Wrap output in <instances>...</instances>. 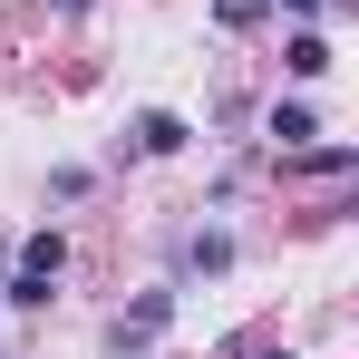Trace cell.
Segmentation results:
<instances>
[{"mask_svg": "<svg viewBox=\"0 0 359 359\" xmlns=\"http://www.w3.org/2000/svg\"><path fill=\"white\" fill-rule=\"evenodd\" d=\"M165 320H175V292H146L136 311H117L107 340H117V350H146V340H165Z\"/></svg>", "mask_w": 359, "mask_h": 359, "instance_id": "1", "label": "cell"}, {"mask_svg": "<svg viewBox=\"0 0 359 359\" xmlns=\"http://www.w3.org/2000/svg\"><path fill=\"white\" fill-rule=\"evenodd\" d=\"M59 272H68V243L59 233H29V243H20V282H59Z\"/></svg>", "mask_w": 359, "mask_h": 359, "instance_id": "2", "label": "cell"}, {"mask_svg": "<svg viewBox=\"0 0 359 359\" xmlns=\"http://www.w3.org/2000/svg\"><path fill=\"white\" fill-rule=\"evenodd\" d=\"M136 146H146V156H184V117L175 107H146V117H136Z\"/></svg>", "mask_w": 359, "mask_h": 359, "instance_id": "3", "label": "cell"}, {"mask_svg": "<svg viewBox=\"0 0 359 359\" xmlns=\"http://www.w3.org/2000/svg\"><path fill=\"white\" fill-rule=\"evenodd\" d=\"M311 136H320V117H311V107H272V146H282V156H311Z\"/></svg>", "mask_w": 359, "mask_h": 359, "instance_id": "4", "label": "cell"}, {"mask_svg": "<svg viewBox=\"0 0 359 359\" xmlns=\"http://www.w3.org/2000/svg\"><path fill=\"white\" fill-rule=\"evenodd\" d=\"M282 68H292V78H320V68H330V39H320V29H301L292 49H282Z\"/></svg>", "mask_w": 359, "mask_h": 359, "instance_id": "5", "label": "cell"}, {"mask_svg": "<svg viewBox=\"0 0 359 359\" xmlns=\"http://www.w3.org/2000/svg\"><path fill=\"white\" fill-rule=\"evenodd\" d=\"M184 262H194V272H224V262H233V243H224V233H194V243H184Z\"/></svg>", "mask_w": 359, "mask_h": 359, "instance_id": "6", "label": "cell"}, {"mask_svg": "<svg viewBox=\"0 0 359 359\" xmlns=\"http://www.w3.org/2000/svg\"><path fill=\"white\" fill-rule=\"evenodd\" d=\"M262 10H272V0H214V20H224V29H252Z\"/></svg>", "mask_w": 359, "mask_h": 359, "instance_id": "7", "label": "cell"}, {"mask_svg": "<svg viewBox=\"0 0 359 359\" xmlns=\"http://www.w3.org/2000/svg\"><path fill=\"white\" fill-rule=\"evenodd\" d=\"M292 10H340V0H292Z\"/></svg>", "mask_w": 359, "mask_h": 359, "instance_id": "8", "label": "cell"}, {"mask_svg": "<svg viewBox=\"0 0 359 359\" xmlns=\"http://www.w3.org/2000/svg\"><path fill=\"white\" fill-rule=\"evenodd\" d=\"M262 359H292V350H262Z\"/></svg>", "mask_w": 359, "mask_h": 359, "instance_id": "9", "label": "cell"}, {"mask_svg": "<svg viewBox=\"0 0 359 359\" xmlns=\"http://www.w3.org/2000/svg\"><path fill=\"white\" fill-rule=\"evenodd\" d=\"M68 10H78V0H68Z\"/></svg>", "mask_w": 359, "mask_h": 359, "instance_id": "10", "label": "cell"}]
</instances>
